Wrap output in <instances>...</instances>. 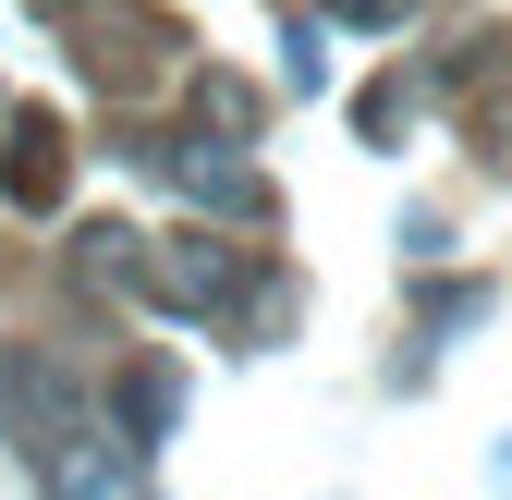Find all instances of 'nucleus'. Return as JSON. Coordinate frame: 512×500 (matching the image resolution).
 I'll return each instance as SVG.
<instances>
[{"instance_id": "nucleus-1", "label": "nucleus", "mask_w": 512, "mask_h": 500, "mask_svg": "<svg viewBox=\"0 0 512 500\" xmlns=\"http://www.w3.org/2000/svg\"><path fill=\"white\" fill-rule=\"evenodd\" d=\"M86 269L110 293L159 305V318H244V293L269 281V257L232 232H135V220H98L86 232Z\"/></svg>"}, {"instance_id": "nucleus-2", "label": "nucleus", "mask_w": 512, "mask_h": 500, "mask_svg": "<svg viewBox=\"0 0 512 500\" xmlns=\"http://www.w3.org/2000/svg\"><path fill=\"white\" fill-rule=\"evenodd\" d=\"M122 171H147V183H171V196H196L208 220H269V183H256V159L220 147L208 122H196V135H183V122H135V135H122Z\"/></svg>"}, {"instance_id": "nucleus-3", "label": "nucleus", "mask_w": 512, "mask_h": 500, "mask_svg": "<svg viewBox=\"0 0 512 500\" xmlns=\"http://www.w3.org/2000/svg\"><path fill=\"white\" fill-rule=\"evenodd\" d=\"M61 37H74V74H86L98 98H159V86L183 74V25L147 13V0H86Z\"/></svg>"}, {"instance_id": "nucleus-4", "label": "nucleus", "mask_w": 512, "mask_h": 500, "mask_svg": "<svg viewBox=\"0 0 512 500\" xmlns=\"http://www.w3.org/2000/svg\"><path fill=\"white\" fill-rule=\"evenodd\" d=\"M25 464H37V500H147V452L122 440L110 415H74V427L37 440Z\"/></svg>"}, {"instance_id": "nucleus-5", "label": "nucleus", "mask_w": 512, "mask_h": 500, "mask_svg": "<svg viewBox=\"0 0 512 500\" xmlns=\"http://www.w3.org/2000/svg\"><path fill=\"white\" fill-rule=\"evenodd\" d=\"M61 196H74V135H61L49 110H13V122H0V208L49 220Z\"/></svg>"}, {"instance_id": "nucleus-6", "label": "nucleus", "mask_w": 512, "mask_h": 500, "mask_svg": "<svg viewBox=\"0 0 512 500\" xmlns=\"http://www.w3.org/2000/svg\"><path fill=\"white\" fill-rule=\"evenodd\" d=\"M171 415H183V379H171V366H159V354H147V366H122V391H110V427H122V440L147 452Z\"/></svg>"}, {"instance_id": "nucleus-7", "label": "nucleus", "mask_w": 512, "mask_h": 500, "mask_svg": "<svg viewBox=\"0 0 512 500\" xmlns=\"http://www.w3.org/2000/svg\"><path fill=\"white\" fill-rule=\"evenodd\" d=\"M196 110H208V135H220V147L256 135V86H244V74H196Z\"/></svg>"}, {"instance_id": "nucleus-8", "label": "nucleus", "mask_w": 512, "mask_h": 500, "mask_svg": "<svg viewBox=\"0 0 512 500\" xmlns=\"http://www.w3.org/2000/svg\"><path fill=\"white\" fill-rule=\"evenodd\" d=\"M403 122H415V86H366V98H354V135H366V147H391Z\"/></svg>"}, {"instance_id": "nucleus-9", "label": "nucleus", "mask_w": 512, "mask_h": 500, "mask_svg": "<svg viewBox=\"0 0 512 500\" xmlns=\"http://www.w3.org/2000/svg\"><path fill=\"white\" fill-rule=\"evenodd\" d=\"M330 25H403V0H317Z\"/></svg>"}, {"instance_id": "nucleus-10", "label": "nucleus", "mask_w": 512, "mask_h": 500, "mask_svg": "<svg viewBox=\"0 0 512 500\" xmlns=\"http://www.w3.org/2000/svg\"><path fill=\"white\" fill-rule=\"evenodd\" d=\"M25 13H49V25H74V13H86V0H25Z\"/></svg>"}, {"instance_id": "nucleus-11", "label": "nucleus", "mask_w": 512, "mask_h": 500, "mask_svg": "<svg viewBox=\"0 0 512 500\" xmlns=\"http://www.w3.org/2000/svg\"><path fill=\"white\" fill-rule=\"evenodd\" d=\"M500 488H512V440H500Z\"/></svg>"}]
</instances>
